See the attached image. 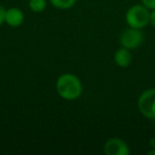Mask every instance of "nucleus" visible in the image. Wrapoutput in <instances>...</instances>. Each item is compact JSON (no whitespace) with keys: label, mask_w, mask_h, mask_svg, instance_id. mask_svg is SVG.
Masks as SVG:
<instances>
[{"label":"nucleus","mask_w":155,"mask_h":155,"mask_svg":"<svg viewBox=\"0 0 155 155\" xmlns=\"http://www.w3.org/2000/svg\"><path fill=\"white\" fill-rule=\"evenodd\" d=\"M154 83H155V82H154Z\"/></svg>","instance_id":"obj_14"},{"label":"nucleus","mask_w":155,"mask_h":155,"mask_svg":"<svg viewBox=\"0 0 155 155\" xmlns=\"http://www.w3.org/2000/svg\"><path fill=\"white\" fill-rule=\"evenodd\" d=\"M148 155H155V149H152V150H150L148 153H147Z\"/></svg>","instance_id":"obj_13"},{"label":"nucleus","mask_w":155,"mask_h":155,"mask_svg":"<svg viewBox=\"0 0 155 155\" xmlns=\"http://www.w3.org/2000/svg\"><path fill=\"white\" fill-rule=\"evenodd\" d=\"M114 62L117 66L121 67V68L129 67L132 63L131 50L124 47H120L119 49H117L114 53Z\"/></svg>","instance_id":"obj_7"},{"label":"nucleus","mask_w":155,"mask_h":155,"mask_svg":"<svg viewBox=\"0 0 155 155\" xmlns=\"http://www.w3.org/2000/svg\"><path fill=\"white\" fill-rule=\"evenodd\" d=\"M150 12L143 5H135L125 13V21L129 27L136 29H143L150 25Z\"/></svg>","instance_id":"obj_2"},{"label":"nucleus","mask_w":155,"mask_h":155,"mask_svg":"<svg viewBox=\"0 0 155 155\" xmlns=\"http://www.w3.org/2000/svg\"><path fill=\"white\" fill-rule=\"evenodd\" d=\"M77 0H50V3L55 9L58 10H68L71 9L75 5Z\"/></svg>","instance_id":"obj_8"},{"label":"nucleus","mask_w":155,"mask_h":155,"mask_svg":"<svg viewBox=\"0 0 155 155\" xmlns=\"http://www.w3.org/2000/svg\"><path fill=\"white\" fill-rule=\"evenodd\" d=\"M25 21V14L18 8H10L5 10V22L12 28L20 27Z\"/></svg>","instance_id":"obj_6"},{"label":"nucleus","mask_w":155,"mask_h":155,"mask_svg":"<svg viewBox=\"0 0 155 155\" xmlns=\"http://www.w3.org/2000/svg\"><path fill=\"white\" fill-rule=\"evenodd\" d=\"M103 151L106 155H129L130 147L122 138L113 137L105 141Z\"/></svg>","instance_id":"obj_5"},{"label":"nucleus","mask_w":155,"mask_h":155,"mask_svg":"<svg viewBox=\"0 0 155 155\" xmlns=\"http://www.w3.org/2000/svg\"><path fill=\"white\" fill-rule=\"evenodd\" d=\"M55 88L58 96L67 101L79 99L83 93L82 82L77 75L72 73L61 74L56 80Z\"/></svg>","instance_id":"obj_1"},{"label":"nucleus","mask_w":155,"mask_h":155,"mask_svg":"<svg viewBox=\"0 0 155 155\" xmlns=\"http://www.w3.org/2000/svg\"><path fill=\"white\" fill-rule=\"evenodd\" d=\"M141 3L149 10H155V0H141Z\"/></svg>","instance_id":"obj_10"},{"label":"nucleus","mask_w":155,"mask_h":155,"mask_svg":"<svg viewBox=\"0 0 155 155\" xmlns=\"http://www.w3.org/2000/svg\"><path fill=\"white\" fill-rule=\"evenodd\" d=\"M29 8L34 13H41L47 8L46 0H29Z\"/></svg>","instance_id":"obj_9"},{"label":"nucleus","mask_w":155,"mask_h":155,"mask_svg":"<svg viewBox=\"0 0 155 155\" xmlns=\"http://www.w3.org/2000/svg\"><path fill=\"white\" fill-rule=\"evenodd\" d=\"M137 106L142 116L155 120V88H149L141 93L138 98Z\"/></svg>","instance_id":"obj_3"},{"label":"nucleus","mask_w":155,"mask_h":155,"mask_svg":"<svg viewBox=\"0 0 155 155\" xmlns=\"http://www.w3.org/2000/svg\"><path fill=\"white\" fill-rule=\"evenodd\" d=\"M119 41H120L121 47H124L130 50L137 49L143 41V33L141 29L129 27L122 31L119 37Z\"/></svg>","instance_id":"obj_4"},{"label":"nucleus","mask_w":155,"mask_h":155,"mask_svg":"<svg viewBox=\"0 0 155 155\" xmlns=\"http://www.w3.org/2000/svg\"><path fill=\"white\" fill-rule=\"evenodd\" d=\"M150 26L155 29V10H151L150 12Z\"/></svg>","instance_id":"obj_12"},{"label":"nucleus","mask_w":155,"mask_h":155,"mask_svg":"<svg viewBox=\"0 0 155 155\" xmlns=\"http://www.w3.org/2000/svg\"><path fill=\"white\" fill-rule=\"evenodd\" d=\"M5 10L2 5H0V27L5 24Z\"/></svg>","instance_id":"obj_11"}]
</instances>
